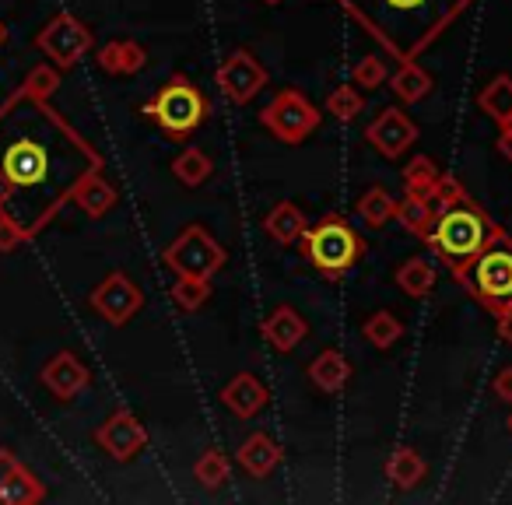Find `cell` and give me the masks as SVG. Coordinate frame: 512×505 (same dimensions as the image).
I'll return each mask as SVG.
<instances>
[{
	"label": "cell",
	"mask_w": 512,
	"mask_h": 505,
	"mask_svg": "<svg viewBox=\"0 0 512 505\" xmlns=\"http://www.w3.org/2000/svg\"><path fill=\"white\" fill-rule=\"evenodd\" d=\"M102 155L57 113L46 99H32L22 85L0 106V176L11 197L4 218H11L29 239H36L71 204V190Z\"/></svg>",
	"instance_id": "obj_1"
},
{
	"label": "cell",
	"mask_w": 512,
	"mask_h": 505,
	"mask_svg": "<svg viewBox=\"0 0 512 505\" xmlns=\"http://www.w3.org/2000/svg\"><path fill=\"white\" fill-rule=\"evenodd\" d=\"M397 64L418 60L477 0H334Z\"/></svg>",
	"instance_id": "obj_2"
},
{
	"label": "cell",
	"mask_w": 512,
	"mask_h": 505,
	"mask_svg": "<svg viewBox=\"0 0 512 505\" xmlns=\"http://www.w3.org/2000/svg\"><path fill=\"white\" fill-rule=\"evenodd\" d=\"M495 232H498V225L488 218V211H484L453 176H442L439 211H435V221H432V228H428V235L421 239L435 257L456 274Z\"/></svg>",
	"instance_id": "obj_3"
},
{
	"label": "cell",
	"mask_w": 512,
	"mask_h": 505,
	"mask_svg": "<svg viewBox=\"0 0 512 505\" xmlns=\"http://www.w3.org/2000/svg\"><path fill=\"white\" fill-rule=\"evenodd\" d=\"M302 249V257L313 271H320L327 281H341L362 264L365 257V239L355 232L344 214L330 211L323 214L316 225H306L302 239L295 242Z\"/></svg>",
	"instance_id": "obj_4"
},
{
	"label": "cell",
	"mask_w": 512,
	"mask_h": 505,
	"mask_svg": "<svg viewBox=\"0 0 512 505\" xmlns=\"http://www.w3.org/2000/svg\"><path fill=\"white\" fill-rule=\"evenodd\" d=\"M453 278L460 281L491 316L512 309V235L498 228Z\"/></svg>",
	"instance_id": "obj_5"
},
{
	"label": "cell",
	"mask_w": 512,
	"mask_h": 505,
	"mask_svg": "<svg viewBox=\"0 0 512 505\" xmlns=\"http://www.w3.org/2000/svg\"><path fill=\"white\" fill-rule=\"evenodd\" d=\"M141 113L148 116V120H155L172 141H186L193 130H200L207 123L211 102H207V95L200 92L190 78L176 74V78H169L151 95V102H144Z\"/></svg>",
	"instance_id": "obj_6"
},
{
	"label": "cell",
	"mask_w": 512,
	"mask_h": 505,
	"mask_svg": "<svg viewBox=\"0 0 512 505\" xmlns=\"http://www.w3.org/2000/svg\"><path fill=\"white\" fill-rule=\"evenodd\" d=\"M225 260V246L204 225H186L162 253V264L172 274H197V278H214L225 267Z\"/></svg>",
	"instance_id": "obj_7"
},
{
	"label": "cell",
	"mask_w": 512,
	"mask_h": 505,
	"mask_svg": "<svg viewBox=\"0 0 512 505\" xmlns=\"http://www.w3.org/2000/svg\"><path fill=\"white\" fill-rule=\"evenodd\" d=\"M323 123L320 109L299 92V88H281L260 113V127L274 134L281 144H302L309 134H316Z\"/></svg>",
	"instance_id": "obj_8"
},
{
	"label": "cell",
	"mask_w": 512,
	"mask_h": 505,
	"mask_svg": "<svg viewBox=\"0 0 512 505\" xmlns=\"http://www.w3.org/2000/svg\"><path fill=\"white\" fill-rule=\"evenodd\" d=\"M36 46L57 71H71L81 57L92 53L95 36L81 18H74L71 11H60L53 22L43 25V32L36 36Z\"/></svg>",
	"instance_id": "obj_9"
},
{
	"label": "cell",
	"mask_w": 512,
	"mask_h": 505,
	"mask_svg": "<svg viewBox=\"0 0 512 505\" xmlns=\"http://www.w3.org/2000/svg\"><path fill=\"white\" fill-rule=\"evenodd\" d=\"M214 81H218L221 95H225L228 102H235V106H246V102H253L256 95L264 92L267 81H271V74H267V67L256 60L253 50L239 46V50H232L218 64Z\"/></svg>",
	"instance_id": "obj_10"
},
{
	"label": "cell",
	"mask_w": 512,
	"mask_h": 505,
	"mask_svg": "<svg viewBox=\"0 0 512 505\" xmlns=\"http://www.w3.org/2000/svg\"><path fill=\"white\" fill-rule=\"evenodd\" d=\"M88 306H92L109 327H127V323L141 313L144 292L123 271H113L95 285V292L88 295Z\"/></svg>",
	"instance_id": "obj_11"
},
{
	"label": "cell",
	"mask_w": 512,
	"mask_h": 505,
	"mask_svg": "<svg viewBox=\"0 0 512 505\" xmlns=\"http://www.w3.org/2000/svg\"><path fill=\"white\" fill-rule=\"evenodd\" d=\"M365 141H369L383 158L400 162V158H404L407 151L418 144V123H414L404 109L386 106L383 113H379L376 120L365 127Z\"/></svg>",
	"instance_id": "obj_12"
},
{
	"label": "cell",
	"mask_w": 512,
	"mask_h": 505,
	"mask_svg": "<svg viewBox=\"0 0 512 505\" xmlns=\"http://www.w3.org/2000/svg\"><path fill=\"white\" fill-rule=\"evenodd\" d=\"M95 442L106 456H113L116 463H127L148 446V428L137 421V414L116 411L95 428Z\"/></svg>",
	"instance_id": "obj_13"
},
{
	"label": "cell",
	"mask_w": 512,
	"mask_h": 505,
	"mask_svg": "<svg viewBox=\"0 0 512 505\" xmlns=\"http://www.w3.org/2000/svg\"><path fill=\"white\" fill-rule=\"evenodd\" d=\"M39 379H43V386L57 400H74L81 390H88V383H92V372H88V365L81 362L74 351H60V355H53L50 362L43 365Z\"/></svg>",
	"instance_id": "obj_14"
},
{
	"label": "cell",
	"mask_w": 512,
	"mask_h": 505,
	"mask_svg": "<svg viewBox=\"0 0 512 505\" xmlns=\"http://www.w3.org/2000/svg\"><path fill=\"white\" fill-rule=\"evenodd\" d=\"M260 334H264V341L271 344L278 355H292L309 337V323L295 306H274L271 313H267V320H260Z\"/></svg>",
	"instance_id": "obj_15"
},
{
	"label": "cell",
	"mask_w": 512,
	"mask_h": 505,
	"mask_svg": "<svg viewBox=\"0 0 512 505\" xmlns=\"http://www.w3.org/2000/svg\"><path fill=\"white\" fill-rule=\"evenodd\" d=\"M442 176H446V172H442ZM442 176H439V183H442ZM439 183H435L432 190H411V186H404V197L397 200L393 221H397L400 228H407L411 235H418V239H425L435 221V211H439Z\"/></svg>",
	"instance_id": "obj_16"
},
{
	"label": "cell",
	"mask_w": 512,
	"mask_h": 505,
	"mask_svg": "<svg viewBox=\"0 0 512 505\" xmlns=\"http://www.w3.org/2000/svg\"><path fill=\"white\" fill-rule=\"evenodd\" d=\"M218 397H221V404H225V411H232L239 421L256 418V414L271 404V393H267V386L260 383L253 372H239L235 379H228Z\"/></svg>",
	"instance_id": "obj_17"
},
{
	"label": "cell",
	"mask_w": 512,
	"mask_h": 505,
	"mask_svg": "<svg viewBox=\"0 0 512 505\" xmlns=\"http://www.w3.org/2000/svg\"><path fill=\"white\" fill-rule=\"evenodd\" d=\"M235 460H239V467L246 470L249 477H256V481H264V477H271L274 470L281 467L285 453H281V446H278V442H274L267 432H253V435H246V442L239 446Z\"/></svg>",
	"instance_id": "obj_18"
},
{
	"label": "cell",
	"mask_w": 512,
	"mask_h": 505,
	"mask_svg": "<svg viewBox=\"0 0 512 505\" xmlns=\"http://www.w3.org/2000/svg\"><path fill=\"white\" fill-rule=\"evenodd\" d=\"M71 204H78L88 218H102V214H109L116 207V186L102 176V169H92L71 190Z\"/></svg>",
	"instance_id": "obj_19"
},
{
	"label": "cell",
	"mask_w": 512,
	"mask_h": 505,
	"mask_svg": "<svg viewBox=\"0 0 512 505\" xmlns=\"http://www.w3.org/2000/svg\"><path fill=\"white\" fill-rule=\"evenodd\" d=\"M95 60H99L102 71L113 74V78H130V74L148 67V50H144L137 39H109Z\"/></svg>",
	"instance_id": "obj_20"
},
{
	"label": "cell",
	"mask_w": 512,
	"mask_h": 505,
	"mask_svg": "<svg viewBox=\"0 0 512 505\" xmlns=\"http://www.w3.org/2000/svg\"><path fill=\"white\" fill-rule=\"evenodd\" d=\"M386 85H390V92L397 95L404 106L425 102L428 95L435 92V78L418 64V60H404V64H397V71L386 78Z\"/></svg>",
	"instance_id": "obj_21"
},
{
	"label": "cell",
	"mask_w": 512,
	"mask_h": 505,
	"mask_svg": "<svg viewBox=\"0 0 512 505\" xmlns=\"http://www.w3.org/2000/svg\"><path fill=\"white\" fill-rule=\"evenodd\" d=\"M306 376L320 393H341L351 383V362L337 348H327L309 362Z\"/></svg>",
	"instance_id": "obj_22"
},
{
	"label": "cell",
	"mask_w": 512,
	"mask_h": 505,
	"mask_svg": "<svg viewBox=\"0 0 512 505\" xmlns=\"http://www.w3.org/2000/svg\"><path fill=\"white\" fill-rule=\"evenodd\" d=\"M306 225H309L306 214H302V207H295L292 200H278V204L264 214V232L271 235L278 246H295V242L302 239V232H306Z\"/></svg>",
	"instance_id": "obj_23"
},
{
	"label": "cell",
	"mask_w": 512,
	"mask_h": 505,
	"mask_svg": "<svg viewBox=\"0 0 512 505\" xmlns=\"http://www.w3.org/2000/svg\"><path fill=\"white\" fill-rule=\"evenodd\" d=\"M425 470H428L425 456H421L418 449H411V446H400V449H393V453L386 456V477H390L393 488H400V491L418 488L421 477H425Z\"/></svg>",
	"instance_id": "obj_24"
},
{
	"label": "cell",
	"mask_w": 512,
	"mask_h": 505,
	"mask_svg": "<svg viewBox=\"0 0 512 505\" xmlns=\"http://www.w3.org/2000/svg\"><path fill=\"white\" fill-rule=\"evenodd\" d=\"M477 109H481L488 120H495L498 127L512 120V78L509 74H495L488 85L477 92Z\"/></svg>",
	"instance_id": "obj_25"
},
{
	"label": "cell",
	"mask_w": 512,
	"mask_h": 505,
	"mask_svg": "<svg viewBox=\"0 0 512 505\" xmlns=\"http://www.w3.org/2000/svg\"><path fill=\"white\" fill-rule=\"evenodd\" d=\"M43 498H46V484L25 463H18L8 481H4V488H0V505H36Z\"/></svg>",
	"instance_id": "obj_26"
},
{
	"label": "cell",
	"mask_w": 512,
	"mask_h": 505,
	"mask_svg": "<svg viewBox=\"0 0 512 505\" xmlns=\"http://www.w3.org/2000/svg\"><path fill=\"white\" fill-rule=\"evenodd\" d=\"M393 281H397V288L407 299H428L435 292V267L425 257H411L397 267Z\"/></svg>",
	"instance_id": "obj_27"
},
{
	"label": "cell",
	"mask_w": 512,
	"mask_h": 505,
	"mask_svg": "<svg viewBox=\"0 0 512 505\" xmlns=\"http://www.w3.org/2000/svg\"><path fill=\"white\" fill-rule=\"evenodd\" d=\"M393 211H397V197H393L386 186H369L362 197L355 200V214L365 221L369 228H383L393 221Z\"/></svg>",
	"instance_id": "obj_28"
},
{
	"label": "cell",
	"mask_w": 512,
	"mask_h": 505,
	"mask_svg": "<svg viewBox=\"0 0 512 505\" xmlns=\"http://www.w3.org/2000/svg\"><path fill=\"white\" fill-rule=\"evenodd\" d=\"M211 172H214V162L197 148V144H190V148H183L176 158H172V176H176L183 186H190V190L204 186L207 179H211Z\"/></svg>",
	"instance_id": "obj_29"
},
{
	"label": "cell",
	"mask_w": 512,
	"mask_h": 505,
	"mask_svg": "<svg viewBox=\"0 0 512 505\" xmlns=\"http://www.w3.org/2000/svg\"><path fill=\"white\" fill-rule=\"evenodd\" d=\"M172 302H176L179 313H197L211 299V278H197V274H176V285H172Z\"/></svg>",
	"instance_id": "obj_30"
},
{
	"label": "cell",
	"mask_w": 512,
	"mask_h": 505,
	"mask_svg": "<svg viewBox=\"0 0 512 505\" xmlns=\"http://www.w3.org/2000/svg\"><path fill=\"white\" fill-rule=\"evenodd\" d=\"M362 337L376 351H390L393 344L404 337V323H400L393 313H386V309H379V313H372L369 320L362 323Z\"/></svg>",
	"instance_id": "obj_31"
},
{
	"label": "cell",
	"mask_w": 512,
	"mask_h": 505,
	"mask_svg": "<svg viewBox=\"0 0 512 505\" xmlns=\"http://www.w3.org/2000/svg\"><path fill=\"white\" fill-rule=\"evenodd\" d=\"M228 474H232V460H228L221 449H207V453L193 463V477H197V484L207 491H218L221 484L228 481Z\"/></svg>",
	"instance_id": "obj_32"
},
{
	"label": "cell",
	"mask_w": 512,
	"mask_h": 505,
	"mask_svg": "<svg viewBox=\"0 0 512 505\" xmlns=\"http://www.w3.org/2000/svg\"><path fill=\"white\" fill-rule=\"evenodd\" d=\"M323 109H327V116H334V120L351 123L365 109V99H362V92H358V85H337L334 92L327 95V106Z\"/></svg>",
	"instance_id": "obj_33"
},
{
	"label": "cell",
	"mask_w": 512,
	"mask_h": 505,
	"mask_svg": "<svg viewBox=\"0 0 512 505\" xmlns=\"http://www.w3.org/2000/svg\"><path fill=\"white\" fill-rule=\"evenodd\" d=\"M439 176H442V169L428 155H414L411 162L404 165V186H411V190H432V186L439 183Z\"/></svg>",
	"instance_id": "obj_34"
},
{
	"label": "cell",
	"mask_w": 512,
	"mask_h": 505,
	"mask_svg": "<svg viewBox=\"0 0 512 505\" xmlns=\"http://www.w3.org/2000/svg\"><path fill=\"white\" fill-rule=\"evenodd\" d=\"M386 78H390V64H386L383 57H376V53L362 57L355 64V71H351V81H355L358 88H383Z\"/></svg>",
	"instance_id": "obj_35"
},
{
	"label": "cell",
	"mask_w": 512,
	"mask_h": 505,
	"mask_svg": "<svg viewBox=\"0 0 512 505\" xmlns=\"http://www.w3.org/2000/svg\"><path fill=\"white\" fill-rule=\"evenodd\" d=\"M22 88L32 95V99H50V95L60 88V74H57V67H53V64H39V67H32L29 78L22 81Z\"/></svg>",
	"instance_id": "obj_36"
},
{
	"label": "cell",
	"mask_w": 512,
	"mask_h": 505,
	"mask_svg": "<svg viewBox=\"0 0 512 505\" xmlns=\"http://www.w3.org/2000/svg\"><path fill=\"white\" fill-rule=\"evenodd\" d=\"M22 242H29V235H25L11 218L0 214V253H11V249H18Z\"/></svg>",
	"instance_id": "obj_37"
},
{
	"label": "cell",
	"mask_w": 512,
	"mask_h": 505,
	"mask_svg": "<svg viewBox=\"0 0 512 505\" xmlns=\"http://www.w3.org/2000/svg\"><path fill=\"white\" fill-rule=\"evenodd\" d=\"M491 393H495V400H502V404H512V365L498 369V376L491 379Z\"/></svg>",
	"instance_id": "obj_38"
},
{
	"label": "cell",
	"mask_w": 512,
	"mask_h": 505,
	"mask_svg": "<svg viewBox=\"0 0 512 505\" xmlns=\"http://www.w3.org/2000/svg\"><path fill=\"white\" fill-rule=\"evenodd\" d=\"M495 334L502 344H512V309H505V313L495 316Z\"/></svg>",
	"instance_id": "obj_39"
},
{
	"label": "cell",
	"mask_w": 512,
	"mask_h": 505,
	"mask_svg": "<svg viewBox=\"0 0 512 505\" xmlns=\"http://www.w3.org/2000/svg\"><path fill=\"white\" fill-rule=\"evenodd\" d=\"M15 467H18V456L11 449H0V488H4V481H8Z\"/></svg>",
	"instance_id": "obj_40"
},
{
	"label": "cell",
	"mask_w": 512,
	"mask_h": 505,
	"mask_svg": "<svg viewBox=\"0 0 512 505\" xmlns=\"http://www.w3.org/2000/svg\"><path fill=\"white\" fill-rule=\"evenodd\" d=\"M498 151L512 162V120L505 127H498Z\"/></svg>",
	"instance_id": "obj_41"
},
{
	"label": "cell",
	"mask_w": 512,
	"mask_h": 505,
	"mask_svg": "<svg viewBox=\"0 0 512 505\" xmlns=\"http://www.w3.org/2000/svg\"><path fill=\"white\" fill-rule=\"evenodd\" d=\"M267 8H278V4H285V0H264Z\"/></svg>",
	"instance_id": "obj_42"
},
{
	"label": "cell",
	"mask_w": 512,
	"mask_h": 505,
	"mask_svg": "<svg viewBox=\"0 0 512 505\" xmlns=\"http://www.w3.org/2000/svg\"><path fill=\"white\" fill-rule=\"evenodd\" d=\"M505 428H509V435H512V411H509V418H505Z\"/></svg>",
	"instance_id": "obj_43"
},
{
	"label": "cell",
	"mask_w": 512,
	"mask_h": 505,
	"mask_svg": "<svg viewBox=\"0 0 512 505\" xmlns=\"http://www.w3.org/2000/svg\"><path fill=\"white\" fill-rule=\"evenodd\" d=\"M4 39H8V32H4V25H0V43H4Z\"/></svg>",
	"instance_id": "obj_44"
}]
</instances>
